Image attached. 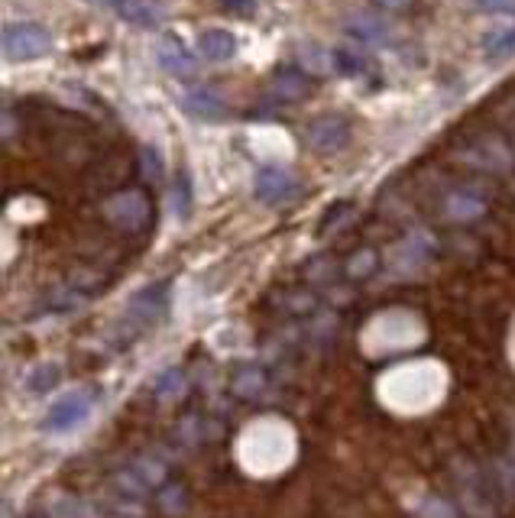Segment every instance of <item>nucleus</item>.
Listing matches in <instances>:
<instances>
[{
  "instance_id": "3",
  "label": "nucleus",
  "mask_w": 515,
  "mask_h": 518,
  "mask_svg": "<svg viewBox=\"0 0 515 518\" xmlns=\"http://www.w3.org/2000/svg\"><path fill=\"white\" fill-rule=\"evenodd\" d=\"M305 140L315 153H337L350 143V120L341 114H321L308 124Z\"/></svg>"
},
{
  "instance_id": "11",
  "label": "nucleus",
  "mask_w": 515,
  "mask_h": 518,
  "mask_svg": "<svg viewBox=\"0 0 515 518\" xmlns=\"http://www.w3.org/2000/svg\"><path fill=\"white\" fill-rule=\"evenodd\" d=\"M198 52L205 62H230L237 56V36L230 30H205L198 36Z\"/></svg>"
},
{
  "instance_id": "8",
  "label": "nucleus",
  "mask_w": 515,
  "mask_h": 518,
  "mask_svg": "<svg viewBox=\"0 0 515 518\" xmlns=\"http://www.w3.org/2000/svg\"><path fill=\"white\" fill-rule=\"evenodd\" d=\"M269 91L279 101H305L311 91V81L302 68H276L273 78H269Z\"/></svg>"
},
{
  "instance_id": "18",
  "label": "nucleus",
  "mask_w": 515,
  "mask_h": 518,
  "mask_svg": "<svg viewBox=\"0 0 515 518\" xmlns=\"http://www.w3.org/2000/svg\"><path fill=\"white\" fill-rule=\"evenodd\" d=\"M188 211H192V192H188V179H179V185H175L172 192V214L185 221Z\"/></svg>"
},
{
  "instance_id": "21",
  "label": "nucleus",
  "mask_w": 515,
  "mask_h": 518,
  "mask_svg": "<svg viewBox=\"0 0 515 518\" xmlns=\"http://www.w3.org/2000/svg\"><path fill=\"white\" fill-rule=\"evenodd\" d=\"M221 7L230 13H250L256 7V0H221Z\"/></svg>"
},
{
  "instance_id": "14",
  "label": "nucleus",
  "mask_w": 515,
  "mask_h": 518,
  "mask_svg": "<svg viewBox=\"0 0 515 518\" xmlns=\"http://www.w3.org/2000/svg\"><path fill=\"white\" fill-rule=\"evenodd\" d=\"M512 49H515V20L493 26V30L486 33V39H483L486 59H503V56H509Z\"/></svg>"
},
{
  "instance_id": "12",
  "label": "nucleus",
  "mask_w": 515,
  "mask_h": 518,
  "mask_svg": "<svg viewBox=\"0 0 515 518\" xmlns=\"http://www.w3.org/2000/svg\"><path fill=\"white\" fill-rule=\"evenodd\" d=\"M298 65H302V72H311V75H334L337 72L334 49H324L318 43L298 46Z\"/></svg>"
},
{
  "instance_id": "19",
  "label": "nucleus",
  "mask_w": 515,
  "mask_h": 518,
  "mask_svg": "<svg viewBox=\"0 0 515 518\" xmlns=\"http://www.w3.org/2000/svg\"><path fill=\"white\" fill-rule=\"evenodd\" d=\"M422 518H460V512L454 506H447L441 499H428L422 506Z\"/></svg>"
},
{
  "instance_id": "20",
  "label": "nucleus",
  "mask_w": 515,
  "mask_h": 518,
  "mask_svg": "<svg viewBox=\"0 0 515 518\" xmlns=\"http://www.w3.org/2000/svg\"><path fill=\"white\" fill-rule=\"evenodd\" d=\"M373 266H376V256L370 250H363V259L357 256L354 263H350V276H367Z\"/></svg>"
},
{
  "instance_id": "4",
  "label": "nucleus",
  "mask_w": 515,
  "mask_h": 518,
  "mask_svg": "<svg viewBox=\"0 0 515 518\" xmlns=\"http://www.w3.org/2000/svg\"><path fill=\"white\" fill-rule=\"evenodd\" d=\"M91 405H94V395H91V392H85V389L62 395V399L49 408V415H46V431H52V434L72 431L75 425H81V421L88 418Z\"/></svg>"
},
{
  "instance_id": "7",
  "label": "nucleus",
  "mask_w": 515,
  "mask_h": 518,
  "mask_svg": "<svg viewBox=\"0 0 515 518\" xmlns=\"http://www.w3.org/2000/svg\"><path fill=\"white\" fill-rule=\"evenodd\" d=\"M166 305H169V285L159 282V285H149V289L133 295V302L127 308V318L137 321L140 327L156 324L162 315H166Z\"/></svg>"
},
{
  "instance_id": "22",
  "label": "nucleus",
  "mask_w": 515,
  "mask_h": 518,
  "mask_svg": "<svg viewBox=\"0 0 515 518\" xmlns=\"http://www.w3.org/2000/svg\"><path fill=\"white\" fill-rule=\"evenodd\" d=\"M477 4H480L483 10H506V7L515 4V0H477Z\"/></svg>"
},
{
  "instance_id": "6",
  "label": "nucleus",
  "mask_w": 515,
  "mask_h": 518,
  "mask_svg": "<svg viewBox=\"0 0 515 518\" xmlns=\"http://www.w3.org/2000/svg\"><path fill=\"white\" fill-rule=\"evenodd\" d=\"M156 62L162 65V72H169L172 78H195L198 75V59L179 36H162L156 43Z\"/></svg>"
},
{
  "instance_id": "15",
  "label": "nucleus",
  "mask_w": 515,
  "mask_h": 518,
  "mask_svg": "<svg viewBox=\"0 0 515 518\" xmlns=\"http://www.w3.org/2000/svg\"><path fill=\"white\" fill-rule=\"evenodd\" d=\"M334 59H337V72H341V75L360 78V75L370 72V59H367V52H363L360 46H337Z\"/></svg>"
},
{
  "instance_id": "9",
  "label": "nucleus",
  "mask_w": 515,
  "mask_h": 518,
  "mask_svg": "<svg viewBox=\"0 0 515 518\" xmlns=\"http://www.w3.org/2000/svg\"><path fill=\"white\" fill-rule=\"evenodd\" d=\"M182 107L192 117L198 120H205V124H211V120H221L227 114V104L218 91H211V88H192V91H185L182 94Z\"/></svg>"
},
{
  "instance_id": "13",
  "label": "nucleus",
  "mask_w": 515,
  "mask_h": 518,
  "mask_svg": "<svg viewBox=\"0 0 515 518\" xmlns=\"http://www.w3.org/2000/svg\"><path fill=\"white\" fill-rule=\"evenodd\" d=\"M347 33L354 36L360 46H373V43H386L389 26H386V20L370 17V13H360V17L347 20Z\"/></svg>"
},
{
  "instance_id": "2",
  "label": "nucleus",
  "mask_w": 515,
  "mask_h": 518,
  "mask_svg": "<svg viewBox=\"0 0 515 518\" xmlns=\"http://www.w3.org/2000/svg\"><path fill=\"white\" fill-rule=\"evenodd\" d=\"M104 217L120 230H143L149 224V198L143 192H117L107 198Z\"/></svg>"
},
{
  "instance_id": "10",
  "label": "nucleus",
  "mask_w": 515,
  "mask_h": 518,
  "mask_svg": "<svg viewBox=\"0 0 515 518\" xmlns=\"http://www.w3.org/2000/svg\"><path fill=\"white\" fill-rule=\"evenodd\" d=\"M117 10H120V17L133 26H140V30H153V26H159L169 13L162 0H124Z\"/></svg>"
},
{
  "instance_id": "17",
  "label": "nucleus",
  "mask_w": 515,
  "mask_h": 518,
  "mask_svg": "<svg viewBox=\"0 0 515 518\" xmlns=\"http://www.w3.org/2000/svg\"><path fill=\"white\" fill-rule=\"evenodd\" d=\"M140 162H143V175H146V179H153V182H159L162 172H166V162H162V156L156 153L153 146L140 149Z\"/></svg>"
},
{
  "instance_id": "23",
  "label": "nucleus",
  "mask_w": 515,
  "mask_h": 518,
  "mask_svg": "<svg viewBox=\"0 0 515 518\" xmlns=\"http://www.w3.org/2000/svg\"><path fill=\"white\" fill-rule=\"evenodd\" d=\"M376 4L383 7V10H405V7L412 4V0H376Z\"/></svg>"
},
{
  "instance_id": "16",
  "label": "nucleus",
  "mask_w": 515,
  "mask_h": 518,
  "mask_svg": "<svg viewBox=\"0 0 515 518\" xmlns=\"http://www.w3.org/2000/svg\"><path fill=\"white\" fill-rule=\"evenodd\" d=\"M59 383V366L56 363H46V366H39V370L30 376V392H49L52 386Z\"/></svg>"
},
{
  "instance_id": "1",
  "label": "nucleus",
  "mask_w": 515,
  "mask_h": 518,
  "mask_svg": "<svg viewBox=\"0 0 515 518\" xmlns=\"http://www.w3.org/2000/svg\"><path fill=\"white\" fill-rule=\"evenodd\" d=\"M52 36L39 23H10L4 30V59L7 62H36L49 56Z\"/></svg>"
},
{
  "instance_id": "24",
  "label": "nucleus",
  "mask_w": 515,
  "mask_h": 518,
  "mask_svg": "<svg viewBox=\"0 0 515 518\" xmlns=\"http://www.w3.org/2000/svg\"><path fill=\"white\" fill-rule=\"evenodd\" d=\"M88 4H94V7H120L124 0H88Z\"/></svg>"
},
{
  "instance_id": "5",
  "label": "nucleus",
  "mask_w": 515,
  "mask_h": 518,
  "mask_svg": "<svg viewBox=\"0 0 515 518\" xmlns=\"http://www.w3.org/2000/svg\"><path fill=\"white\" fill-rule=\"evenodd\" d=\"M253 195L263 204H286L298 195V182L289 169L282 166H263L253 179Z\"/></svg>"
}]
</instances>
